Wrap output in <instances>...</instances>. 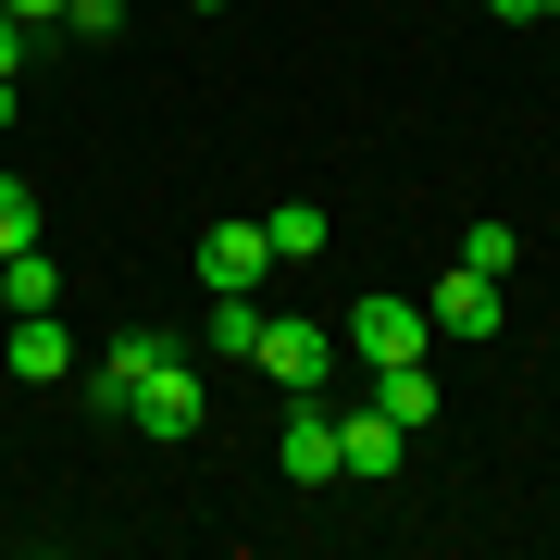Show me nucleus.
Instances as JSON below:
<instances>
[{
    "label": "nucleus",
    "mask_w": 560,
    "mask_h": 560,
    "mask_svg": "<svg viewBox=\"0 0 560 560\" xmlns=\"http://www.w3.org/2000/svg\"><path fill=\"white\" fill-rule=\"evenodd\" d=\"M337 349L386 374V361H423V349H436V324H423V300H361V312H337Z\"/></svg>",
    "instance_id": "nucleus-1"
},
{
    "label": "nucleus",
    "mask_w": 560,
    "mask_h": 560,
    "mask_svg": "<svg viewBox=\"0 0 560 560\" xmlns=\"http://www.w3.org/2000/svg\"><path fill=\"white\" fill-rule=\"evenodd\" d=\"M249 361H261V374L287 386V399H312V386L337 374L349 349H337V324H287V312H261V349H249Z\"/></svg>",
    "instance_id": "nucleus-2"
},
{
    "label": "nucleus",
    "mask_w": 560,
    "mask_h": 560,
    "mask_svg": "<svg viewBox=\"0 0 560 560\" xmlns=\"http://www.w3.org/2000/svg\"><path fill=\"white\" fill-rule=\"evenodd\" d=\"M175 361V324H125V337L101 349V374H88V399H101V423H125V399Z\"/></svg>",
    "instance_id": "nucleus-3"
},
{
    "label": "nucleus",
    "mask_w": 560,
    "mask_h": 560,
    "mask_svg": "<svg viewBox=\"0 0 560 560\" xmlns=\"http://www.w3.org/2000/svg\"><path fill=\"white\" fill-rule=\"evenodd\" d=\"M423 324H436V337H499V275L448 261V275H436V300H423Z\"/></svg>",
    "instance_id": "nucleus-4"
},
{
    "label": "nucleus",
    "mask_w": 560,
    "mask_h": 560,
    "mask_svg": "<svg viewBox=\"0 0 560 560\" xmlns=\"http://www.w3.org/2000/svg\"><path fill=\"white\" fill-rule=\"evenodd\" d=\"M125 423H138V436H200V374H187V349L162 361L138 399H125Z\"/></svg>",
    "instance_id": "nucleus-5"
},
{
    "label": "nucleus",
    "mask_w": 560,
    "mask_h": 560,
    "mask_svg": "<svg viewBox=\"0 0 560 560\" xmlns=\"http://www.w3.org/2000/svg\"><path fill=\"white\" fill-rule=\"evenodd\" d=\"M261 275H275V237L261 224H200V287H249L261 300Z\"/></svg>",
    "instance_id": "nucleus-6"
},
{
    "label": "nucleus",
    "mask_w": 560,
    "mask_h": 560,
    "mask_svg": "<svg viewBox=\"0 0 560 560\" xmlns=\"http://www.w3.org/2000/svg\"><path fill=\"white\" fill-rule=\"evenodd\" d=\"M0 361H13L25 386H62V374H75V337H62L50 312H13V337H0Z\"/></svg>",
    "instance_id": "nucleus-7"
},
{
    "label": "nucleus",
    "mask_w": 560,
    "mask_h": 560,
    "mask_svg": "<svg viewBox=\"0 0 560 560\" xmlns=\"http://www.w3.org/2000/svg\"><path fill=\"white\" fill-rule=\"evenodd\" d=\"M275 460H287V486H337V423L300 399V411H287V436H275Z\"/></svg>",
    "instance_id": "nucleus-8"
},
{
    "label": "nucleus",
    "mask_w": 560,
    "mask_h": 560,
    "mask_svg": "<svg viewBox=\"0 0 560 560\" xmlns=\"http://www.w3.org/2000/svg\"><path fill=\"white\" fill-rule=\"evenodd\" d=\"M337 474L386 486V474H399V423H386V411H349V423H337Z\"/></svg>",
    "instance_id": "nucleus-9"
},
{
    "label": "nucleus",
    "mask_w": 560,
    "mask_h": 560,
    "mask_svg": "<svg viewBox=\"0 0 560 560\" xmlns=\"http://www.w3.org/2000/svg\"><path fill=\"white\" fill-rule=\"evenodd\" d=\"M13 312H62V261L50 249H13V261H0V324H13Z\"/></svg>",
    "instance_id": "nucleus-10"
},
{
    "label": "nucleus",
    "mask_w": 560,
    "mask_h": 560,
    "mask_svg": "<svg viewBox=\"0 0 560 560\" xmlns=\"http://www.w3.org/2000/svg\"><path fill=\"white\" fill-rule=\"evenodd\" d=\"M374 411L399 423V436H411V423H436V374H423V361H386V374H374Z\"/></svg>",
    "instance_id": "nucleus-11"
},
{
    "label": "nucleus",
    "mask_w": 560,
    "mask_h": 560,
    "mask_svg": "<svg viewBox=\"0 0 560 560\" xmlns=\"http://www.w3.org/2000/svg\"><path fill=\"white\" fill-rule=\"evenodd\" d=\"M261 237H275V261H324V249H337V224H324L312 200H287V212H261Z\"/></svg>",
    "instance_id": "nucleus-12"
},
{
    "label": "nucleus",
    "mask_w": 560,
    "mask_h": 560,
    "mask_svg": "<svg viewBox=\"0 0 560 560\" xmlns=\"http://www.w3.org/2000/svg\"><path fill=\"white\" fill-rule=\"evenodd\" d=\"M13 249H38V187L0 175V261H13Z\"/></svg>",
    "instance_id": "nucleus-13"
},
{
    "label": "nucleus",
    "mask_w": 560,
    "mask_h": 560,
    "mask_svg": "<svg viewBox=\"0 0 560 560\" xmlns=\"http://www.w3.org/2000/svg\"><path fill=\"white\" fill-rule=\"evenodd\" d=\"M460 261H474V275H511L523 237H511V224H474V237H460Z\"/></svg>",
    "instance_id": "nucleus-14"
},
{
    "label": "nucleus",
    "mask_w": 560,
    "mask_h": 560,
    "mask_svg": "<svg viewBox=\"0 0 560 560\" xmlns=\"http://www.w3.org/2000/svg\"><path fill=\"white\" fill-rule=\"evenodd\" d=\"M62 25H75V38L101 50V38H125V0H62Z\"/></svg>",
    "instance_id": "nucleus-15"
},
{
    "label": "nucleus",
    "mask_w": 560,
    "mask_h": 560,
    "mask_svg": "<svg viewBox=\"0 0 560 560\" xmlns=\"http://www.w3.org/2000/svg\"><path fill=\"white\" fill-rule=\"evenodd\" d=\"M25 38H38V25H25L13 0H0V75H25Z\"/></svg>",
    "instance_id": "nucleus-16"
},
{
    "label": "nucleus",
    "mask_w": 560,
    "mask_h": 560,
    "mask_svg": "<svg viewBox=\"0 0 560 560\" xmlns=\"http://www.w3.org/2000/svg\"><path fill=\"white\" fill-rule=\"evenodd\" d=\"M499 25H548V0H499Z\"/></svg>",
    "instance_id": "nucleus-17"
},
{
    "label": "nucleus",
    "mask_w": 560,
    "mask_h": 560,
    "mask_svg": "<svg viewBox=\"0 0 560 560\" xmlns=\"http://www.w3.org/2000/svg\"><path fill=\"white\" fill-rule=\"evenodd\" d=\"M13 13H25V25H62V0H13Z\"/></svg>",
    "instance_id": "nucleus-18"
},
{
    "label": "nucleus",
    "mask_w": 560,
    "mask_h": 560,
    "mask_svg": "<svg viewBox=\"0 0 560 560\" xmlns=\"http://www.w3.org/2000/svg\"><path fill=\"white\" fill-rule=\"evenodd\" d=\"M0 125H13V75H0Z\"/></svg>",
    "instance_id": "nucleus-19"
},
{
    "label": "nucleus",
    "mask_w": 560,
    "mask_h": 560,
    "mask_svg": "<svg viewBox=\"0 0 560 560\" xmlns=\"http://www.w3.org/2000/svg\"><path fill=\"white\" fill-rule=\"evenodd\" d=\"M187 13H224V0H187Z\"/></svg>",
    "instance_id": "nucleus-20"
},
{
    "label": "nucleus",
    "mask_w": 560,
    "mask_h": 560,
    "mask_svg": "<svg viewBox=\"0 0 560 560\" xmlns=\"http://www.w3.org/2000/svg\"><path fill=\"white\" fill-rule=\"evenodd\" d=\"M548 25H560V0H548Z\"/></svg>",
    "instance_id": "nucleus-21"
}]
</instances>
